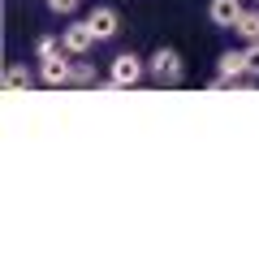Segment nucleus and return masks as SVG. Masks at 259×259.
I'll return each instance as SVG.
<instances>
[{"instance_id": "nucleus-1", "label": "nucleus", "mask_w": 259, "mask_h": 259, "mask_svg": "<svg viewBox=\"0 0 259 259\" xmlns=\"http://www.w3.org/2000/svg\"><path fill=\"white\" fill-rule=\"evenodd\" d=\"M147 78L160 87H182L186 82V61L177 48H156V52L147 56Z\"/></svg>"}, {"instance_id": "nucleus-2", "label": "nucleus", "mask_w": 259, "mask_h": 259, "mask_svg": "<svg viewBox=\"0 0 259 259\" xmlns=\"http://www.w3.org/2000/svg\"><path fill=\"white\" fill-rule=\"evenodd\" d=\"M147 78V61L134 52H117L108 65V87H117V91H134V87Z\"/></svg>"}, {"instance_id": "nucleus-3", "label": "nucleus", "mask_w": 259, "mask_h": 259, "mask_svg": "<svg viewBox=\"0 0 259 259\" xmlns=\"http://www.w3.org/2000/svg\"><path fill=\"white\" fill-rule=\"evenodd\" d=\"M74 61H78V56H69V52H56V56H48V61H39V82L52 87V91L69 87V78H74Z\"/></svg>"}, {"instance_id": "nucleus-4", "label": "nucleus", "mask_w": 259, "mask_h": 259, "mask_svg": "<svg viewBox=\"0 0 259 259\" xmlns=\"http://www.w3.org/2000/svg\"><path fill=\"white\" fill-rule=\"evenodd\" d=\"M61 44H65V52L69 56H87L100 39H95V30H91V22H78V18H69V26H61Z\"/></svg>"}, {"instance_id": "nucleus-5", "label": "nucleus", "mask_w": 259, "mask_h": 259, "mask_svg": "<svg viewBox=\"0 0 259 259\" xmlns=\"http://www.w3.org/2000/svg\"><path fill=\"white\" fill-rule=\"evenodd\" d=\"M87 22H91V30H95L100 44H108V39L121 35V13L112 9V5H95V9L87 13Z\"/></svg>"}, {"instance_id": "nucleus-6", "label": "nucleus", "mask_w": 259, "mask_h": 259, "mask_svg": "<svg viewBox=\"0 0 259 259\" xmlns=\"http://www.w3.org/2000/svg\"><path fill=\"white\" fill-rule=\"evenodd\" d=\"M242 0H207V22H212L216 30H233V22L242 18Z\"/></svg>"}, {"instance_id": "nucleus-7", "label": "nucleus", "mask_w": 259, "mask_h": 259, "mask_svg": "<svg viewBox=\"0 0 259 259\" xmlns=\"http://www.w3.org/2000/svg\"><path fill=\"white\" fill-rule=\"evenodd\" d=\"M35 82H39V74H30V65H22V61H13L5 69V91H30Z\"/></svg>"}, {"instance_id": "nucleus-8", "label": "nucleus", "mask_w": 259, "mask_h": 259, "mask_svg": "<svg viewBox=\"0 0 259 259\" xmlns=\"http://www.w3.org/2000/svg\"><path fill=\"white\" fill-rule=\"evenodd\" d=\"M233 35H238V39H246V44H255V39H259V5L242 9V18L233 22Z\"/></svg>"}, {"instance_id": "nucleus-9", "label": "nucleus", "mask_w": 259, "mask_h": 259, "mask_svg": "<svg viewBox=\"0 0 259 259\" xmlns=\"http://www.w3.org/2000/svg\"><path fill=\"white\" fill-rule=\"evenodd\" d=\"M69 87H100V74H95V65L78 56V61H74V78H69Z\"/></svg>"}, {"instance_id": "nucleus-10", "label": "nucleus", "mask_w": 259, "mask_h": 259, "mask_svg": "<svg viewBox=\"0 0 259 259\" xmlns=\"http://www.w3.org/2000/svg\"><path fill=\"white\" fill-rule=\"evenodd\" d=\"M56 52H65L61 35H39L35 39V61H48V56H56Z\"/></svg>"}, {"instance_id": "nucleus-11", "label": "nucleus", "mask_w": 259, "mask_h": 259, "mask_svg": "<svg viewBox=\"0 0 259 259\" xmlns=\"http://www.w3.org/2000/svg\"><path fill=\"white\" fill-rule=\"evenodd\" d=\"M44 5L52 18H78V9H82V0H44Z\"/></svg>"}, {"instance_id": "nucleus-12", "label": "nucleus", "mask_w": 259, "mask_h": 259, "mask_svg": "<svg viewBox=\"0 0 259 259\" xmlns=\"http://www.w3.org/2000/svg\"><path fill=\"white\" fill-rule=\"evenodd\" d=\"M242 52H246V78H250V87H255L259 82V39H255V44H246Z\"/></svg>"}, {"instance_id": "nucleus-13", "label": "nucleus", "mask_w": 259, "mask_h": 259, "mask_svg": "<svg viewBox=\"0 0 259 259\" xmlns=\"http://www.w3.org/2000/svg\"><path fill=\"white\" fill-rule=\"evenodd\" d=\"M250 5H259V0H250Z\"/></svg>"}]
</instances>
